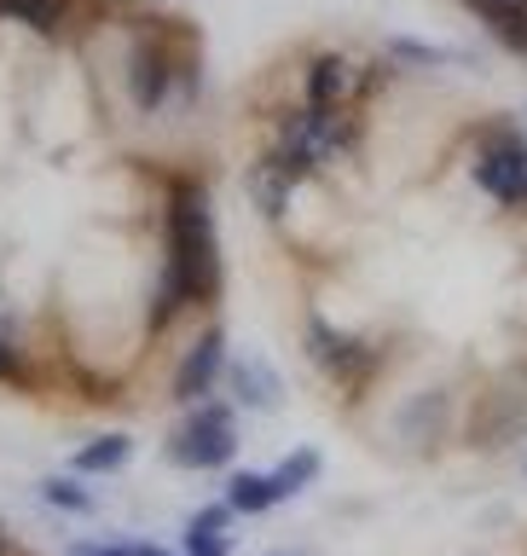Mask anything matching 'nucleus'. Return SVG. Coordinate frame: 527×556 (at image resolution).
Masks as SVG:
<instances>
[{"label": "nucleus", "instance_id": "f257e3e1", "mask_svg": "<svg viewBox=\"0 0 527 556\" xmlns=\"http://www.w3.org/2000/svg\"><path fill=\"white\" fill-rule=\"evenodd\" d=\"M221 290V255H215V215L198 180H180L168 198V261L151 295V325L168 330L186 307L215 302Z\"/></svg>", "mask_w": 527, "mask_h": 556}, {"label": "nucleus", "instance_id": "f03ea898", "mask_svg": "<svg viewBox=\"0 0 527 556\" xmlns=\"http://www.w3.org/2000/svg\"><path fill=\"white\" fill-rule=\"evenodd\" d=\"M360 146V128L348 111H325V104H296V111H285V122H278L273 134V151L285 156V163L302 174H319L325 163H337V156H348Z\"/></svg>", "mask_w": 527, "mask_h": 556}, {"label": "nucleus", "instance_id": "7ed1b4c3", "mask_svg": "<svg viewBox=\"0 0 527 556\" xmlns=\"http://www.w3.org/2000/svg\"><path fill=\"white\" fill-rule=\"evenodd\" d=\"M168 458L180 469H221L238 458V417L221 400H198L180 424L168 429Z\"/></svg>", "mask_w": 527, "mask_h": 556}, {"label": "nucleus", "instance_id": "20e7f679", "mask_svg": "<svg viewBox=\"0 0 527 556\" xmlns=\"http://www.w3.org/2000/svg\"><path fill=\"white\" fill-rule=\"evenodd\" d=\"M469 180H476L493 203L504 208H527V139L499 122L476 139V156H469Z\"/></svg>", "mask_w": 527, "mask_h": 556}, {"label": "nucleus", "instance_id": "39448f33", "mask_svg": "<svg viewBox=\"0 0 527 556\" xmlns=\"http://www.w3.org/2000/svg\"><path fill=\"white\" fill-rule=\"evenodd\" d=\"M302 342H308L313 365H319L330 382H360V377H372V365H377V348L372 342L354 337V330H337L330 319H319V313L302 325Z\"/></svg>", "mask_w": 527, "mask_h": 556}, {"label": "nucleus", "instance_id": "423d86ee", "mask_svg": "<svg viewBox=\"0 0 527 556\" xmlns=\"http://www.w3.org/2000/svg\"><path fill=\"white\" fill-rule=\"evenodd\" d=\"M122 87H128V104L139 116H156L174 99V52L163 41H139L128 52V70H122Z\"/></svg>", "mask_w": 527, "mask_h": 556}, {"label": "nucleus", "instance_id": "0eeeda50", "mask_svg": "<svg viewBox=\"0 0 527 556\" xmlns=\"http://www.w3.org/2000/svg\"><path fill=\"white\" fill-rule=\"evenodd\" d=\"M226 330L221 325H209L198 342H191V354L180 359V371H174V382H168V394L180 400V406H198V400H209V389L226 377Z\"/></svg>", "mask_w": 527, "mask_h": 556}, {"label": "nucleus", "instance_id": "6e6552de", "mask_svg": "<svg viewBox=\"0 0 527 556\" xmlns=\"http://www.w3.org/2000/svg\"><path fill=\"white\" fill-rule=\"evenodd\" d=\"M360 93V70L348 52H313L308 76H302V99L325 104V111H348V99Z\"/></svg>", "mask_w": 527, "mask_h": 556}, {"label": "nucleus", "instance_id": "1a4fd4ad", "mask_svg": "<svg viewBox=\"0 0 527 556\" xmlns=\"http://www.w3.org/2000/svg\"><path fill=\"white\" fill-rule=\"evenodd\" d=\"M296 191H302V174H296L285 156L267 146V151L250 163V203H255L267 220H285L290 203H296Z\"/></svg>", "mask_w": 527, "mask_h": 556}, {"label": "nucleus", "instance_id": "9d476101", "mask_svg": "<svg viewBox=\"0 0 527 556\" xmlns=\"http://www.w3.org/2000/svg\"><path fill=\"white\" fill-rule=\"evenodd\" d=\"M527 429V417H522V400L511 389H493L476 406V424H469V441L476 446H504V441H516V434Z\"/></svg>", "mask_w": 527, "mask_h": 556}, {"label": "nucleus", "instance_id": "9b49d317", "mask_svg": "<svg viewBox=\"0 0 527 556\" xmlns=\"http://www.w3.org/2000/svg\"><path fill=\"white\" fill-rule=\"evenodd\" d=\"M226 382H233V400H238V406H255V412H273L278 400H285V389H278V377H273V365H261V359H233V365H226Z\"/></svg>", "mask_w": 527, "mask_h": 556}, {"label": "nucleus", "instance_id": "f8f14e48", "mask_svg": "<svg viewBox=\"0 0 527 556\" xmlns=\"http://www.w3.org/2000/svg\"><path fill=\"white\" fill-rule=\"evenodd\" d=\"M233 504H209L203 516H191V528H186V556H226L233 551Z\"/></svg>", "mask_w": 527, "mask_h": 556}, {"label": "nucleus", "instance_id": "ddd939ff", "mask_svg": "<svg viewBox=\"0 0 527 556\" xmlns=\"http://www.w3.org/2000/svg\"><path fill=\"white\" fill-rule=\"evenodd\" d=\"M441 424H447V394L441 389H429V394H417L406 417H400V429H406V446L412 452H429L435 441H441Z\"/></svg>", "mask_w": 527, "mask_h": 556}, {"label": "nucleus", "instance_id": "4468645a", "mask_svg": "<svg viewBox=\"0 0 527 556\" xmlns=\"http://www.w3.org/2000/svg\"><path fill=\"white\" fill-rule=\"evenodd\" d=\"M134 458V441L128 434H93V441L87 446H76V458H70V469H76V476H116L122 464Z\"/></svg>", "mask_w": 527, "mask_h": 556}, {"label": "nucleus", "instance_id": "2eb2a0df", "mask_svg": "<svg viewBox=\"0 0 527 556\" xmlns=\"http://www.w3.org/2000/svg\"><path fill=\"white\" fill-rule=\"evenodd\" d=\"M226 504H233L238 516H261V510H278L285 493H278L273 476H233L226 481Z\"/></svg>", "mask_w": 527, "mask_h": 556}, {"label": "nucleus", "instance_id": "dca6fc26", "mask_svg": "<svg viewBox=\"0 0 527 556\" xmlns=\"http://www.w3.org/2000/svg\"><path fill=\"white\" fill-rule=\"evenodd\" d=\"M64 12H70V0H0V17H17L35 35H52L64 24Z\"/></svg>", "mask_w": 527, "mask_h": 556}, {"label": "nucleus", "instance_id": "f3484780", "mask_svg": "<svg viewBox=\"0 0 527 556\" xmlns=\"http://www.w3.org/2000/svg\"><path fill=\"white\" fill-rule=\"evenodd\" d=\"M313 476H319V452H313V446H296L290 458L273 469V481H278V493H285V498H296Z\"/></svg>", "mask_w": 527, "mask_h": 556}, {"label": "nucleus", "instance_id": "a211bd4d", "mask_svg": "<svg viewBox=\"0 0 527 556\" xmlns=\"http://www.w3.org/2000/svg\"><path fill=\"white\" fill-rule=\"evenodd\" d=\"M41 498L52 504V510H70V516H87V510H93V493H87L76 476H47V481H41Z\"/></svg>", "mask_w": 527, "mask_h": 556}, {"label": "nucleus", "instance_id": "6ab92c4d", "mask_svg": "<svg viewBox=\"0 0 527 556\" xmlns=\"http://www.w3.org/2000/svg\"><path fill=\"white\" fill-rule=\"evenodd\" d=\"M389 59H394V64H452L459 52L429 47V41H412V35H394V41H389Z\"/></svg>", "mask_w": 527, "mask_h": 556}, {"label": "nucleus", "instance_id": "aec40b11", "mask_svg": "<svg viewBox=\"0 0 527 556\" xmlns=\"http://www.w3.org/2000/svg\"><path fill=\"white\" fill-rule=\"evenodd\" d=\"M24 377H29V365L17 359V348L7 337H0V382H24Z\"/></svg>", "mask_w": 527, "mask_h": 556}, {"label": "nucleus", "instance_id": "412c9836", "mask_svg": "<svg viewBox=\"0 0 527 556\" xmlns=\"http://www.w3.org/2000/svg\"><path fill=\"white\" fill-rule=\"evenodd\" d=\"M104 545H70V556H99Z\"/></svg>", "mask_w": 527, "mask_h": 556}, {"label": "nucleus", "instance_id": "4be33fe9", "mask_svg": "<svg viewBox=\"0 0 527 556\" xmlns=\"http://www.w3.org/2000/svg\"><path fill=\"white\" fill-rule=\"evenodd\" d=\"M134 556H168L163 545H134Z\"/></svg>", "mask_w": 527, "mask_h": 556}, {"label": "nucleus", "instance_id": "5701e85b", "mask_svg": "<svg viewBox=\"0 0 527 556\" xmlns=\"http://www.w3.org/2000/svg\"><path fill=\"white\" fill-rule=\"evenodd\" d=\"M99 556H134V545H111V551H99Z\"/></svg>", "mask_w": 527, "mask_h": 556}, {"label": "nucleus", "instance_id": "b1692460", "mask_svg": "<svg viewBox=\"0 0 527 556\" xmlns=\"http://www.w3.org/2000/svg\"><path fill=\"white\" fill-rule=\"evenodd\" d=\"M278 556H302V551H278Z\"/></svg>", "mask_w": 527, "mask_h": 556}]
</instances>
